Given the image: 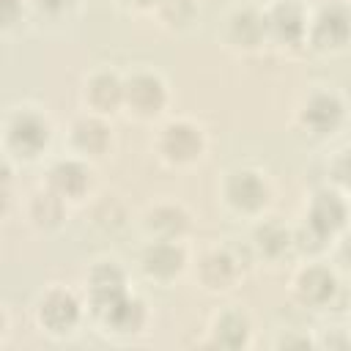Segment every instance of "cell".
<instances>
[{"label": "cell", "mask_w": 351, "mask_h": 351, "mask_svg": "<svg viewBox=\"0 0 351 351\" xmlns=\"http://www.w3.org/2000/svg\"><path fill=\"white\" fill-rule=\"evenodd\" d=\"M3 159L11 165L41 162L55 143V123L41 104L16 101L3 112Z\"/></svg>", "instance_id": "6da1fadb"}, {"label": "cell", "mask_w": 351, "mask_h": 351, "mask_svg": "<svg viewBox=\"0 0 351 351\" xmlns=\"http://www.w3.org/2000/svg\"><path fill=\"white\" fill-rule=\"evenodd\" d=\"M217 197L230 217L255 222L269 214L274 200V184L269 173L255 165H233L219 176Z\"/></svg>", "instance_id": "7a4b0ae2"}, {"label": "cell", "mask_w": 351, "mask_h": 351, "mask_svg": "<svg viewBox=\"0 0 351 351\" xmlns=\"http://www.w3.org/2000/svg\"><path fill=\"white\" fill-rule=\"evenodd\" d=\"M30 315L41 335H47L55 343H66L74 340L82 324L88 321V304L85 296H80L74 288L63 282H49L36 293Z\"/></svg>", "instance_id": "3957f363"}, {"label": "cell", "mask_w": 351, "mask_h": 351, "mask_svg": "<svg viewBox=\"0 0 351 351\" xmlns=\"http://www.w3.org/2000/svg\"><path fill=\"white\" fill-rule=\"evenodd\" d=\"M348 123V104L332 85H313L293 107V129L310 143L335 140Z\"/></svg>", "instance_id": "277c9868"}, {"label": "cell", "mask_w": 351, "mask_h": 351, "mask_svg": "<svg viewBox=\"0 0 351 351\" xmlns=\"http://www.w3.org/2000/svg\"><path fill=\"white\" fill-rule=\"evenodd\" d=\"M252 266H255V258L250 252V244L225 239L200 252V258L195 263V280H197L200 291H206L211 296H225L241 285V280L247 277V271Z\"/></svg>", "instance_id": "5b68a950"}, {"label": "cell", "mask_w": 351, "mask_h": 351, "mask_svg": "<svg viewBox=\"0 0 351 351\" xmlns=\"http://www.w3.org/2000/svg\"><path fill=\"white\" fill-rule=\"evenodd\" d=\"M151 148L165 167H173V170L195 167L208 154V132L195 118L173 115L159 123V129L154 132Z\"/></svg>", "instance_id": "8992f818"}, {"label": "cell", "mask_w": 351, "mask_h": 351, "mask_svg": "<svg viewBox=\"0 0 351 351\" xmlns=\"http://www.w3.org/2000/svg\"><path fill=\"white\" fill-rule=\"evenodd\" d=\"M170 85L154 66H134L123 71V112L140 123L162 121L170 110Z\"/></svg>", "instance_id": "52a82bcc"}, {"label": "cell", "mask_w": 351, "mask_h": 351, "mask_svg": "<svg viewBox=\"0 0 351 351\" xmlns=\"http://www.w3.org/2000/svg\"><path fill=\"white\" fill-rule=\"evenodd\" d=\"M288 291L299 307L313 310V313H329L343 296L340 271L335 263H326L321 258L304 261L302 266L293 269Z\"/></svg>", "instance_id": "ba28073f"}, {"label": "cell", "mask_w": 351, "mask_h": 351, "mask_svg": "<svg viewBox=\"0 0 351 351\" xmlns=\"http://www.w3.org/2000/svg\"><path fill=\"white\" fill-rule=\"evenodd\" d=\"M351 47V3L348 0H324L310 8L307 49L318 55H340Z\"/></svg>", "instance_id": "9c48e42d"}, {"label": "cell", "mask_w": 351, "mask_h": 351, "mask_svg": "<svg viewBox=\"0 0 351 351\" xmlns=\"http://www.w3.org/2000/svg\"><path fill=\"white\" fill-rule=\"evenodd\" d=\"M90 324L96 326V332L112 343H132L137 337H143L151 326V307L148 302L129 291L121 299H115L110 307H104L101 313H96L90 318Z\"/></svg>", "instance_id": "30bf717a"}, {"label": "cell", "mask_w": 351, "mask_h": 351, "mask_svg": "<svg viewBox=\"0 0 351 351\" xmlns=\"http://www.w3.org/2000/svg\"><path fill=\"white\" fill-rule=\"evenodd\" d=\"M261 5H263L266 38L271 49L296 52L307 47L310 8L302 0H266Z\"/></svg>", "instance_id": "8fae6325"}, {"label": "cell", "mask_w": 351, "mask_h": 351, "mask_svg": "<svg viewBox=\"0 0 351 351\" xmlns=\"http://www.w3.org/2000/svg\"><path fill=\"white\" fill-rule=\"evenodd\" d=\"M219 41L225 49L236 55H255L269 47L263 5L258 3H236L222 14L219 22Z\"/></svg>", "instance_id": "7c38bea8"}, {"label": "cell", "mask_w": 351, "mask_h": 351, "mask_svg": "<svg viewBox=\"0 0 351 351\" xmlns=\"http://www.w3.org/2000/svg\"><path fill=\"white\" fill-rule=\"evenodd\" d=\"M192 255L186 241H173V239H145V244L137 252V271L143 280L154 285H173L176 280L184 277L189 269Z\"/></svg>", "instance_id": "4fadbf2b"}, {"label": "cell", "mask_w": 351, "mask_h": 351, "mask_svg": "<svg viewBox=\"0 0 351 351\" xmlns=\"http://www.w3.org/2000/svg\"><path fill=\"white\" fill-rule=\"evenodd\" d=\"M302 222L335 244V239L351 225V197L332 184H321L310 192Z\"/></svg>", "instance_id": "5bb4252c"}, {"label": "cell", "mask_w": 351, "mask_h": 351, "mask_svg": "<svg viewBox=\"0 0 351 351\" xmlns=\"http://www.w3.org/2000/svg\"><path fill=\"white\" fill-rule=\"evenodd\" d=\"M41 184L49 186L52 192H58L69 203H85L93 195L96 170H93V162H88V159L66 151L63 156L49 159Z\"/></svg>", "instance_id": "9a60e30c"}, {"label": "cell", "mask_w": 351, "mask_h": 351, "mask_svg": "<svg viewBox=\"0 0 351 351\" xmlns=\"http://www.w3.org/2000/svg\"><path fill=\"white\" fill-rule=\"evenodd\" d=\"M112 148H115V129H112L110 118L80 110L69 121V126H66V151L69 154H77L88 162H99Z\"/></svg>", "instance_id": "2e32d148"}, {"label": "cell", "mask_w": 351, "mask_h": 351, "mask_svg": "<svg viewBox=\"0 0 351 351\" xmlns=\"http://www.w3.org/2000/svg\"><path fill=\"white\" fill-rule=\"evenodd\" d=\"M129 271L118 258H96L85 271V304L88 321L110 307L115 299L129 293Z\"/></svg>", "instance_id": "e0dca14e"}, {"label": "cell", "mask_w": 351, "mask_h": 351, "mask_svg": "<svg viewBox=\"0 0 351 351\" xmlns=\"http://www.w3.org/2000/svg\"><path fill=\"white\" fill-rule=\"evenodd\" d=\"M80 107L104 118L123 112V71L112 66H93L80 82Z\"/></svg>", "instance_id": "ac0fdd59"}, {"label": "cell", "mask_w": 351, "mask_h": 351, "mask_svg": "<svg viewBox=\"0 0 351 351\" xmlns=\"http://www.w3.org/2000/svg\"><path fill=\"white\" fill-rule=\"evenodd\" d=\"M250 252L255 263L261 266H282L288 258H296L293 252V228L285 225L280 217H261L250 228Z\"/></svg>", "instance_id": "d6986e66"}, {"label": "cell", "mask_w": 351, "mask_h": 351, "mask_svg": "<svg viewBox=\"0 0 351 351\" xmlns=\"http://www.w3.org/2000/svg\"><path fill=\"white\" fill-rule=\"evenodd\" d=\"M195 228L192 211L176 200V197H162L154 200L143 208L140 214V230L145 239H173V241H186V236Z\"/></svg>", "instance_id": "ffe728a7"}, {"label": "cell", "mask_w": 351, "mask_h": 351, "mask_svg": "<svg viewBox=\"0 0 351 351\" xmlns=\"http://www.w3.org/2000/svg\"><path fill=\"white\" fill-rule=\"evenodd\" d=\"M252 340H255V324L250 313L239 304H225L208 318L203 346L219 351H244L252 346Z\"/></svg>", "instance_id": "44dd1931"}, {"label": "cell", "mask_w": 351, "mask_h": 351, "mask_svg": "<svg viewBox=\"0 0 351 351\" xmlns=\"http://www.w3.org/2000/svg\"><path fill=\"white\" fill-rule=\"evenodd\" d=\"M69 200H63L58 192H52L49 186H36L27 197H25V203H22V219H25V225L27 228H33L36 233H44V236H49V233H58L63 225H66V219H69Z\"/></svg>", "instance_id": "7402d4cb"}, {"label": "cell", "mask_w": 351, "mask_h": 351, "mask_svg": "<svg viewBox=\"0 0 351 351\" xmlns=\"http://www.w3.org/2000/svg\"><path fill=\"white\" fill-rule=\"evenodd\" d=\"M151 16L167 33H186L200 19V3L197 0H159Z\"/></svg>", "instance_id": "603a6c76"}, {"label": "cell", "mask_w": 351, "mask_h": 351, "mask_svg": "<svg viewBox=\"0 0 351 351\" xmlns=\"http://www.w3.org/2000/svg\"><path fill=\"white\" fill-rule=\"evenodd\" d=\"M326 184L337 186L351 197V143L332 151V156L326 159Z\"/></svg>", "instance_id": "cb8c5ba5"}, {"label": "cell", "mask_w": 351, "mask_h": 351, "mask_svg": "<svg viewBox=\"0 0 351 351\" xmlns=\"http://www.w3.org/2000/svg\"><path fill=\"white\" fill-rule=\"evenodd\" d=\"M33 16L44 22H71L82 8V0H30Z\"/></svg>", "instance_id": "d4e9b609"}, {"label": "cell", "mask_w": 351, "mask_h": 351, "mask_svg": "<svg viewBox=\"0 0 351 351\" xmlns=\"http://www.w3.org/2000/svg\"><path fill=\"white\" fill-rule=\"evenodd\" d=\"M30 16H33L30 0H0V27H3V33H11L22 22H27Z\"/></svg>", "instance_id": "484cf974"}, {"label": "cell", "mask_w": 351, "mask_h": 351, "mask_svg": "<svg viewBox=\"0 0 351 351\" xmlns=\"http://www.w3.org/2000/svg\"><path fill=\"white\" fill-rule=\"evenodd\" d=\"M332 252H335V266H337V271L351 274V225L335 239Z\"/></svg>", "instance_id": "4316f807"}, {"label": "cell", "mask_w": 351, "mask_h": 351, "mask_svg": "<svg viewBox=\"0 0 351 351\" xmlns=\"http://www.w3.org/2000/svg\"><path fill=\"white\" fill-rule=\"evenodd\" d=\"M318 348H351V329H329L326 337H315Z\"/></svg>", "instance_id": "83f0119b"}, {"label": "cell", "mask_w": 351, "mask_h": 351, "mask_svg": "<svg viewBox=\"0 0 351 351\" xmlns=\"http://www.w3.org/2000/svg\"><path fill=\"white\" fill-rule=\"evenodd\" d=\"M274 346L277 348H293V346H299V348H318L315 346V337H310V335H293V332H285L280 340H274Z\"/></svg>", "instance_id": "f1b7e54d"}, {"label": "cell", "mask_w": 351, "mask_h": 351, "mask_svg": "<svg viewBox=\"0 0 351 351\" xmlns=\"http://www.w3.org/2000/svg\"><path fill=\"white\" fill-rule=\"evenodd\" d=\"M115 5L123 8L126 14H154L159 0H115Z\"/></svg>", "instance_id": "f546056e"}, {"label": "cell", "mask_w": 351, "mask_h": 351, "mask_svg": "<svg viewBox=\"0 0 351 351\" xmlns=\"http://www.w3.org/2000/svg\"><path fill=\"white\" fill-rule=\"evenodd\" d=\"M11 304H3L0 307V348L8 346V337H11Z\"/></svg>", "instance_id": "4dcf8cb0"}, {"label": "cell", "mask_w": 351, "mask_h": 351, "mask_svg": "<svg viewBox=\"0 0 351 351\" xmlns=\"http://www.w3.org/2000/svg\"><path fill=\"white\" fill-rule=\"evenodd\" d=\"M348 324H351V310H348Z\"/></svg>", "instance_id": "1f68e13d"}, {"label": "cell", "mask_w": 351, "mask_h": 351, "mask_svg": "<svg viewBox=\"0 0 351 351\" xmlns=\"http://www.w3.org/2000/svg\"><path fill=\"white\" fill-rule=\"evenodd\" d=\"M348 3H351V0H348Z\"/></svg>", "instance_id": "d6a6232c"}]
</instances>
